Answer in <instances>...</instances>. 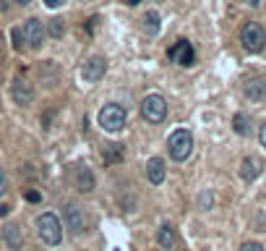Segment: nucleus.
Listing matches in <instances>:
<instances>
[{
    "instance_id": "obj_9",
    "label": "nucleus",
    "mask_w": 266,
    "mask_h": 251,
    "mask_svg": "<svg viewBox=\"0 0 266 251\" xmlns=\"http://www.w3.org/2000/svg\"><path fill=\"white\" fill-rule=\"evenodd\" d=\"M63 220H65V228L71 230L73 236H78L81 230H84V210L78 207V204H65L63 210Z\"/></svg>"
},
{
    "instance_id": "obj_23",
    "label": "nucleus",
    "mask_w": 266,
    "mask_h": 251,
    "mask_svg": "<svg viewBox=\"0 0 266 251\" xmlns=\"http://www.w3.org/2000/svg\"><path fill=\"white\" fill-rule=\"evenodd\" d=\"M240 251H266V248H264L261 244H253V241H251V244H243Z\"/></svg>"
},
{
    "instance_id": "obj_6",
    "label": "nucleus",
    "mask_w": 266,
    "mask_h": 251,
    "mask_svg": "<svg viewBox=\"0 0 266 251\" xmlns=\"http://www.w3.org/2000/svg\"><path fill=\"white\" fill-rule=\"evenodd\" d=\"M44 26H42V21L39 18H26L24 24H21V37H24V48L29 50H37L42 48V42H44Z\"/></svg>"
},
{
    "instance_id": "obj_11",
    "label": "nucleus",
    "mask_w": 266,
    "mask_h": 251,
    "mask_svg": "<svg viewBox=\"0 0 266 251\" xmlns=\"http://www.w3.org/2000/svg\"><path fill=\"white\" fill-rule=\"evenodd\" d=\"M165 160L162 157H152L146 162V178H149V184L152 186H159V184H165Z\"/></svg>"
},
{
    "instance_id": "obj_18",
    "label": "nucleus",
    "mask_w": 266,
    "mask_h": 251,
    "mask_svg": "<svg viewBox=\"0 0 266 251\" xmlns=\"http://www.w3.org/2000/svg\"><path fill=\"white\" fill-rule=\"evenodd\" d=\"M123 154H125L123 144H107V146H105V154H102V157H105L107 165H115V162H120V160H123Z\"/></svg>"
},
{
    "instance_id": "obj_19",
    "label": "nucleus",
    "mask_w": 266,
    "mask_h": 251,
    "mask_svg": "<svg viewBox=\"0 0 266 251\" xmlns=\"http://www.w3.org/2000/svg\"><path fill=\"white\" fill-rule=\"evenodd\" d=\"M233 128H235V134H240V136H248V131H251V118L246 116V112H238V116L233 118Z\"/></svg>"
},
{
    "instance_id": "obj_10",
    "label": "nucleus",
    "mask_w": 266,
    "mask_h": 251,
    "mask_svg": "<svg viewBox=\"0 0 266 251\" xmlns=\"http://www.w3.org/2000/svg\"><path fill=\"white\" fill-rule=\"evenodd\" d=\"M10 97H13L16 105H31L34 102V89L29 82H24V78H16L13 84H10Z\"/></svg>"
},
{
    "instance_id": "obj_15",
    "label": "nucleus",
    "mask_w": 266,
    "mask_h": 251,
    "mask_svg": "<svg viewBox=\"0 0 266 251\" xmlns=\"http://www.w3.org/2000/svg\"><path fill=\"white\" fill-rule=\"evenodd\" d=\"M76 188L84 191V194H91V191H94V176H91V170H89L86 165L76 170Z\"/></svg>"
},
{
    "instance_id": "obj_30",
    "label": "nucleus",
    "mask_w": 266,
    "mask_h": 251,
    "mask_svg": "<svg viewBox=\"0 0 266 251\" xmlns=\"http://www.w3.org/2000/svg\"><path fill=\"white\" fill-rule=\"evenodd\" d=\"M125 3H128V6H138V3H141V0H125Z\"/></svg>"
},
{
    "instance_id": "obj_24",
    "label": "nucleus",
    "mask_w": 266,
    "mask_h": 251,
    "mask_svg": "<svg viewBox=\"0 0 266 251\" xmlns=\"http://www.w3.org/2000/svg\"><path fill=\"white\" fill-rule=\"evenodd\" d=\"M26 202H31V204L42 202V194H39V191H26Z\"/></svg>"
},
{
    "instance_id": "obj_29",
    "label": "nucleus",
    "mask_w": 266,
    "mask_h": 251,
    "mask_svg": "<svg viewBox=\"0 0 266 251\" xmlns=\"http://www.w3.org/2000/svg\"><path fill=\"white\" fill-rule=\"evenodd\" d=\"M13 3H16V6H29L31 0H13Z\"/></svg>"
},
{
    "instance_id": "obj_17",
    "label": "nucleus",
    "mask_w": 266,
    "mask_h": 251,
    "mask_svg": "<svg viewBox=\"0 0 266 251\" xmlns=\"http://www.w3.org/2000/svg\"><path fill=\"white\" fill-rule=\"evenodd\" d=\"M175 241H178V238H175V230H172L170 225H162L159 233H157V244L165 248V251H170L172 246H175Z\"/></svg>"
},
{
    "instance_id": "obj_8",
    "label": "nucleus",
    "mask_w": 266,
    "mask_h": 251,
    "mask_svg": "<svg viewBox=\"0 0 266 251\" xmlns=\"http://www.w3.org/2000/svg\"><path fill=\"white\" fill-rule=\"evenodd\" d=\"M107 71V60L102 58V55H94V58H89L84 63V68H81V78H84L86 84H97L102 76H105Z\"/></svg>"
},
{
    "instance_id": "obj_16",
    "label": "nucleus",
    "mask_w": 266,
    "mask_h": 251,
    "mask_svg": "<svg viewBox=\"0 0 266 251\" xmlns=\"http://www.w3.org/2000/svg\"><path fill=\"white\" fill-rule=\"evenodd\" d=\"M159 26H162L159 14H157V10H149V14L144 16V32H146V37H157Z\"/></svg>"
},
{
    "instance_id": "obj_21",
    "label": "nucleus",
    "mask_w": 266,
    "mask_h": 251,
    "mask_svg": "<svg viewBox=\"0 0 266 251\" xmlns=\"http://www.w3.org/2000/svg\"><path fill=\"white\" fill-rule=\"evenodd\" d=\"M10 37H13V48H16V50H21V48H24V37H21V26H16L13 32H10Z\"/></svg>"
},
{
    "instance_id": "obj_25",
    "label": "nucleus",
    "mask_w": 266,
    "mask_h": 251,
    "mask_svg": "<svg viewBox=\"0 0 266 251\" xmlns=\"http://www.w3.org/2000/svg\"><path fill=\"white\" fill-rule=\"evenodd\" d=\"M65 3V0H44V6H47V8H60Z\"/></svg>"
},
{
    "instance_id": "obj_5",
    "label": "nucleus",
    "mask_w": 266,
    "mask_h": 251,
    "mask_svg": "<svg viewBox=\"0 0 266 251\" xmlns=\"http://www.w3.org/2000/svg\"><path fill=\"white\" fill-rule=\"evenodd\" d=\"M141 116L146 123H162L167 118V102L159 94H149L141 100Z\"/></svg>"
},
{
    "instance_id": "obj_26",
    "label": "nucleus",
    "mask_w": 266,
    "mask_h": 251,
    "mask_svg": "<svg viewBox=\"0 0 266 251\" xmlns=\"http://www.w3.org/2000/svg\"><path fill=\"white\" fill-rule=\"evenodd\" d=\"M259 139H261V146L266 150V123L261 126V131H259Z\"/></svg>"
},
{
    "instance_id": "obj_1",
    "label": "nucleus",
    "mask_w": 266,
    "mask_h": 251,
    "mask_svg": "<svg viewBox=\"0 0 266 251\" xmlns=\"http://www.w3.org/2000/svg\"><path fill=\"white\" fill-rule=\"evenodd\" d=\"M167 152H170V157L175 160V162H186V160L193 154V136H191V131H186V128L172 131L170 142H167Z\"/></svg>"
},
{
    "instance_id": "obj_12",
    "label": "nucleus",
    "mask_w": 266,
    "mask_h": 251,
    "mask_svg": "<svg viewBox=\"0 0 266 251\" xmlns=\"http://www.w3.org/2000/svg\"><path fill=\"white\" fill-rule=\"evenodd\" d=\"M261 168L264 165H261L259 157H246V160H243V165H240V178L251 184V180H256L261 176Z\"/></svg>"
},
{
    "instance_id": "obj_14",
    "label": "nucleus",
    "mask_w": 266,
    "mask_h": 251,
    "mask_svg": "<svg viewBox=\"0 0 266 251\" xmlns=\"http://www.w3.org/2000/svg\"><path fill=\"white\" fill-rule=\"evenodd\" d=\"M3 238H5L8 248H13V251H18L21 246H24V233H21L18 225H5L3 228Z\"/></svg>"
},
{
    "instance_id": "obj_28",
    "label": "nucleus",
    "mask_w": 266,
    "mask_h": 251,
    "mask_svg": "<svg viewBox=\"0 0 266 251\" xmlns=\"http://www.w3.org/2000/svg\"><path fill=\"white\" fill-rule=\"evenodd\" d=\"M5 214H8V207H5V204H0V218H5Z\"/></svg>"
},
{
    "instance_id": "obj_22",
    "label": "nucleus",
    "mask_w": 266,
    "mask_h": 251,
    "mask_svg": "<svg viewBox=\"0 0 266 251\" xmlns=\"http://www.w3.org/2000/svg\"><path fill=\"white\" fill-rule=\"evenodd\" d=\"M5 191H8V178H5V170L0 168V196H3Z\"/></svg>"
},
{
    "instance_id": "obj_4",
    "label": "nucleus",
    "mask_w": 266,
    "mask_h": 251,
    "mask_svg": "<svg viewBox=\"0 0 266 251\" xmlns=\"http://www.w3.org/2000/svg\"><path fill=\"white\" fill-rule=\"evenodd\" d=\"M240 42H243V48H246L248 52H261L266 48V32H264V26L256 24V21H248V24L240 29Z\"/></svg>"
},
{
    "instance_id": "obj_7",
    "label": "nucleus",
    "mask_w": 266,
    "mask_h": 251,
    "mask_svg": "<svg viewBox=\"0 0 266 251\" xmlns=\"http://www.w3.org/2000/svg\"><path fill=\"white\" fill-rule=\"evenodd\" d=\"M167 58H170L172 63L183 66V68H188V66H193V60H196V50H193V44H191L188 40H178V42L167 50Z\"/></svg>"
},
{
    "instance_id": "obj_31",
    "label": "nucleus",
    "mask_w": 266,
    "mask_h": 251,
    "mask_svg": "<svg viewBox=\"0 0 266 251\" xmlns=\"http://www.w3.org/2000/svg\"><path fill=\"white\" fill-rule=\"evenodd\" d=\"M8 8V3H5V0H0V10H5Z\"/></svg>"
},
{
    "instance_id": "obj_20",
    "label": "nucleus",
    "mask_w": 266,
    "mask_h": 251,
    "mask_svg": "<svg viewBox=\"0 0 266 251\" xmlns=\"http://www.w3.org/2000/svg\"><path fill=\"white\" fill-rule=\"evenodd\" d=\"M63 32H65L63 18H50V24H47V34H50V37H52V40H60Z\"/></svg>"
},
{
    "instance_id": "obj_27",
    "label": "nucleus",
    "mask_w": 266,
    "mask_h": 251,
    "mask_svg": "<svg viewBox=\"0 0 266 251\" xmlns=\"http://www.w3.org/2000/svg\"><path fill=\"white\" fill-rule=\"evenodd\" d=\"M243 3L251 6V8H259V6H261V0H243Z\"/></svg>"
},
{
    "instance_id": "obj_2",
    "label": "nucleus",
    "mask_w": 266,
    "mask_h": 251,
    "mask_svg": "<svg viewBox=\"0 0 266 251\" xmlns=\"http://www.w3.org/2000/svg\"><path fill=\"white\" fill-rule=\"evenodd\" d=\"M34 225H37V236H39L47 246H57V244L63 241V228H60V220H57L52 212L39 214Z\"/></svg>"
},
{
    "instance_id": "obj_13",
    "label": "nucleus",
    "mask_w": 266,
    "mask_h": 251,
    "mask_svg": "<svg viewBox=\"0 0 266 251\" xmlns=\"http://www.w3.org/2000/svg\"><path fill=\"white\" fill-rule=\"evenodd\" d=\"M243 92H246V97L251 102H264L266 100V78H251Z\"/></svg>"
},
{
    "instance_id": "obj_3",
    "label": "nucleus",
    "mask_w": 266,
    "mask_h": 251,
    "mask_svg": "<svg viewBox=\"0 0 266 251\" xmlns=\"http://www.w3.org/2000/svg\"><path fill=\"white\" fill-rule=\"evenodd\" d=\"M97 120H99V126H102L105 131L118 134V131H123L125 120H128V112H125L123 105H115V102H110V105H105V108L99 110Z\"/></svg>"
}]
</instances>
